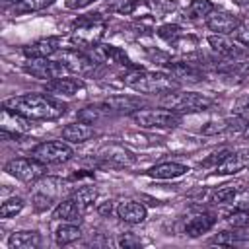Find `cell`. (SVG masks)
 Returning a JSON list of instances; mask_svg holds the SVG:
<instances>
[{
    "label": "cell",
    "instance_id": "cell-4",
    "mask_svg": "<svg viewBox=\"0 0 249 249\" xmlns=\"http://www.w3.org/2000/svg\"><path fill=\"white\" fill-rule=\"evenodd\" d=\"M163 105L165 109L185 115V113H200L210 109L214 105V99L196 91H171V93H165Z\"/></svg>",
    "mask_w": 249,
    "mask_h": 249
},
{
    "label": "cell",
    "instance_id": "cell-24",
    "mask_svg": "<svg viewBox=\"0 0 249 249\" xmlns=\"http://www.w3.org/2000/svg\"><path fill=\"white\" fill-rule=\"evenodd\" d=\"M101 158L105 161H109V163H115V165H130L134 161V156L128 150L121 148V146H109V148H105L101 152Z\"/></svg>",
    "mask_w": 249,
    "mask_h": 249
},
{
    "label": "cell",
    "instance_id": "cell-2",
    "mask_svg": "<svg viewBox=\"0 0 249 249\" xmlns=\"http://www.w3.org/2000/svg\"><path fill=\"white\" fill-rule=\"evenodd\" d=\"M123 82L132 88L138 93H148V95H160V93H171L179 88V82L161 72H148V70H138L132 68L130 72L124 74Z\"/></svg>",
    "mask_w": 249,
    "mask_h": 249
},
{
    "label": "cell",
    "instance_id": "cell-30",
    "mask_svg": "<svg viewBox=\"0 0 249 249\" xmlns=\"http://www.w3.org/2000/svg\"><path fill=\"white\" fill-rule=\"evenodd\" d=\"M107 6H109L111 12H117V14H123V16H130L140 6V0H111Z\"/></svg>",
    "mask_w": 249,
    "mask_h": 249
},
{
    "label": "cell",
    "instance_id": "cell-9",
    "mask_svg": "<svg viewBox=\"0 0 249 249\" xmlns=\"http://www.w3.org/2000/svg\"><path fill=\"white\" fill-rule=\"evenodd\" d=\"M62 70L64 66L60 64V60H53V58H27V62L23 64L25 74L45 82L62 76Z\"/></svg>",
    "mask_w": 249,
    "mask_h": 249
},
{
    "label": "cell",
    "instance_id": "cell-41",
    "mask_svg": "<svg viewBox=\"0 0 249 249\" xmlns=\"http://www.w3.org/2000/svg\"><path fill=\"white\" fill-rule=\"evenodd\" d=\"M97 210H99V214H111V212H113V202L109 200V202H105L103 206H99Z\"/></svg>",
    "mask_w": 249,
    "mask_h": 249
},
{
    "label": "cell",
    "instance_id": "cell-31",
    "mask_svg": "<svg viewBox=\"0 0 249 249\" xmlns=\"http://www.w3.org/2000/svg\"><path fill=\"white\" fill-rule=\"evenodd\" d=\"M103 115H107L103 109H101V105L97 103V105H88V107H84L82 111H78V121H82V123H88V124H93L99 117H103Z\"/></svg>",
    "mask_w": 249,
    "mask_h": 249
},
{
    "label": "cell",
    "instance_id": "cell-3",
    "mask_svg": "<svg viewBox=\"0 0 249 249\" xmlns=\"http://www.w3.org/2000/svg\"><path fill=\"white\" fill-rule=\"evenodd\" d=\"M105 29H107V19L99 12L84 14V16H80L72 21V27H70L72 43L82 51H86V49L93 51L101 43V39L105 35Z\"/></svg>",
    "mask_w": 249,
    "mask_h": 249
},
{
    "label": "cell",
    "instance_id": "cell-43",
    "mask_svg": "<svg viewBox=\"0 0 249 249\" xmlns=\"http://www.w3.org/2000/svg\"><path fill=\"white\" fill-rule=\"evenodd\" d=\"M235 4L241 6V8H245V10H249V0H235Z\"/></svg>",
    "mask_w": 249,
    "mask_h": 249
},
{
    "label": "cell",
    "instance_id": "cell-17",
    "mask_svg": "<svg viewBox=\"0 0 249 249\" xmlns=\"http://www.w3.org/2000/svg\"><path fill=\"white\" fill-rule=\"evenodd\" d=\"M167 74L173 76L177 82H183V80H187V82H198V80L202 78V74H200V70L196 68V64H195V62H189V60L171 62V64L167 66Z\"/></svg>",
    "mask_w": 249,
    "mask_h": 249
},
{
    "label": "cell",
    "instance_id": "cell-28",
    "mask_svg": "<svg viewBox=\"0 0 249 249\" xmlns=\"http://www.w3.org/2000/svg\"><path fill=\"white\" fill-rule=\"evenodd\" d=\"M214 10L216 8L210 0H191V4L187 8V18L189 19H202V18H208Z\"/></svg>",
    "mask_w": 249,
    "mask_h": 249
},
{
    "label": "cell",
    "instance_id": "cell-14",
    "mask_svg": "<svg viewBox=\"0 0 249 249\" xmlns=\"http://www.w3.org/2000/svg\"><path fill=\"white\" fill-rule=\"evenodd\" d=\"M86 88L82 78H68V76H58L54 80H49L45 89L53 95H64V97H72L78 91H82Z\"/></svg>",
    "mask_w": 249,
    "mask_h": 249
},
{
    "label": "cell",
    "instance_id": "cell-19",
    "mask_svg": "<svg viewBox=\"0 0 249 249\" xmlns=\"http://www.w3.org/2000/svg\"><path fill=\"white\" fill-rule=\"evenodd\" d=\"M41 245V235L39 231H29V230H21V231H14L8 237V247L10 249H37Z\"/></svg>",
    "mask_w": 249,
    "mask_h": 249
},
{
    "label": "cell",
    "instance_id": "cell-13",
    "mask_svg": "<svg viewBox=\"0 0 249 249\" xmlns=\"http://www.w3.org/2000/svg\"><path fill=\"white\" fill-rule=\"evenodd\" d=\"M60 39L58 37H43L33 41L31 45L23 47V54L27 58H51L53 54L60 53Z\"/></svg>",
    "mask_w": 249,
    "mask_h": 249
},
{
    "label": "cell",
    "instance_id": "cell-36",
    "mask_svg": "<svg viewBox=\"0 0 249 249\" xmlns=\"http://www.w3.org/2000/svg\"><path fill=\"white\" fill-rule=\"evenodd\" d=\"M144 4L154 12V14H167L175 8L173 0H144Z\"/></svg>",
    "mask_w": 249,
    "mask_h": 249
},
{
    "label": "cell",
    "instance_id": "cell-15",
    "mask_svg": "<svg viewBox=\"0 0 249 249\" xmlns=\"http://www.w3.org/2000/svg\"><path fill=\"white\" fill-rule=\"evenodd\" d=\"M241 23V19L230 12H212L206 18V27L218 35H230L237 25Z\"/></svg>",
    "mask_w": 249,
    "mask_h": 249
},
{
    "label": "cell",
    "instance_id": "cell-11",
    "mask_svg": "<svg viewBox=\"0 0 249 249\" xmlns=\"http://www.w3.org/2000/svg\"><path fill=\"white\" fill-rule=\"evenodd\" d=\"M95 56L99 62L111 66V68H134L130 58L124 54V51H121L119 47H113V45H97L95 49Z\"/></svg>",
    "mask_w": 249,
    "mask_h": 249
},
{
    "label": "cell",
    "instance_id": "cell-27",
    "mask_svg": "<svg viewBox=\"0 0 249 249\" xmlns=\"http://www.w3.org/2000/svg\"><path fill=\"white\" fill-rule=\"evenodd\" d=\"M51 4H54V0H21L12 8L14 16H23V14H33V12H41L45 8H49Z\"/></svg>",
    "mask_w": 249,
    "mask_h": 249
},
{
    "label": "cell",
    "instance_id": "cell-33",
    "mask_svg": "<svg viewBox=\"0 0 249 249\" xmlns=\"http://www.w3.org/2000/svg\"><path fill=\"white\" fill-rule=\"evenodd\" d=\"M21 208H23V200L19 196H12V198H8V200L2 202V206H0V218H12Z\"/></svg>",
    "mask_w": 249,
    "mask_h": 249
},
{
    "label": "cell",
    "instance_id": "cell-37",
    "mask_svg": "<svg viewBox=\"0 0 249 249\" xmlns=\"http://www.w3.org/2000/svg\"><path fill=\"white\" fill-rule=\"evenodd\" d=\"M231 35H233V39H235L237 43H241L243 47L249 49V23H247V21H241V23L231 31Z\"/></svg>",
    "mask_w": 249,
    "mask_h": 249
},
{
    "label": "cell",
    "instance_id": "cell-26",
    "mask_svg": "<svg viewBox=\"0 0 249 249\" xmlns=\"http://www.w3.org/2000/svg\"><path fill=\"white\" fill-rule=\"evenodd\" d=\"M80 235H82V230L76 224L68 222V224H62L56 230L54 241H56V245H68V243H74L76 239H80Z\"/></svg>",
    "mask_w": 249,
    "mask_h": 249
},
{
    "label": "cell",
    "instance_id": "cell-18",
    "mask_svg": "<svg viewBox=\"0 0 249 249\" xmlns=\"http://www.w3.org/2000/svg\"><path fill=\"white\" fill-rule=\"evenodd\" d=\"M93 134H95L93 126L88 124V123H82V121L72 123V124H66L62 128V138L66 142H70V144H82V142L89 140Z\"/></svg>",
    "mask_w": 249,
    "mask_h": 249
},
{
    "label": "cell",
    "instance_id": "cell-22",
    "mask_svg": "<svg viewBox=\"0 0 249 249\" xmlns=\"http://www.w3.org/2000/svg\"><path fill=\"white\" fill-rule=\"evenodd\" d=\"M146 173L154 179H175V177H181L183 173H187V165L177 163V161H163V163L150 167Z\"/></svg>",
    "mask_w": 249,
    "mask_h": 249
},
{
    "label": "cell",
    "instance_id": "cell-40",
    "mask_svg": "<svg viewBox=\"0 0 249 249\" xmlns=\"http://www.w3.org/2000/svg\"><path fill=\"white\" fill-rule=\"evenodd\" d=\"M91 2H95V0H66V8L68 10H82V8L89 6Z\"/></svg>",
    "mask_w": 249,
    "mask_h": 249
},
{
    "label": "cell",
    "instance_id": "cell-34",
    "mask_svg": "<svg viewBox=\"0 0 249 249\" xmlns=\"http://www.w3.org/2000/svg\"><path fill=\"white\" fill-rule=\"evenodd\" d=\"M228 224L235 230H241V228L249 226V210H245V208L233 210L231 214H228Z\"/></svg>",
    "mask_w": 249,
    "mask_h": 249
},
{
    "label": "cell",
    "instance_id": "cell-12",
    "mask_svg": "<svg viewBox=\"0 0 249 249\" xmlns=\"http://www.w3.org/2000/svg\"><path fill=\"white\" fill-rule=\"evenodd\" d=\"M208 45H210V49H212L216 54L226 56V58H235V56L247 54V47H245V49L239 47L241 43H237L235 39H230L228 35H218V33H214V35L208 37Z\"/></svg>",
    "mask_w": 249,
    "mask_h": 249
},
{
    "label": "cell",
    "instance_id": "cell-6",
    "mask_svg": "<svg viewBox=\"0 0 249 249\" xmlns=\"http://www.w3.org/2000/svg\"><path fill=\"white\" fill-rule=\"evenodd\" d=\"M132 119L142 128H175L181 123V115L171 109H140L132 113Z\"/></svg>",
    "mask_w": 249,
    "mask_h": 249
},
{
    "label": "cell",
    "instance_id": "cell-35",
    "mask_svg": "<svg viewBox=\"0 0 249 249\" xmlns=\"http://www.w3.org/2000/svg\"><path fill=\"white\" fill-rule=\"evenodd\" d=\"M210 243H214V245H237V243H241V235L239 233H235V231H220V233H216L212 239H210Z\"/></svg>",
    "mask_w": 249,
    "mask_h": 249
},
{
    "label": "cell",
    "instance_id": "cell-32",
    "mask_svg": "<svg viewBox=\"0 0 249 249\" xmlns=\"http://www.w3.org/2000/svg\"><path fill=\"white\" fill-rule=\"evenodd\" d=\"M158 37L160 39H163V41H167V43H175L183 33H181V27L179 25H175V23H163V25H160L158 27Z\"/></svg>",
    "mask_w": 249,
    "mask_h": 249
},
{
    "label": "cell",
    "instance_id": "cell-16",
    "mask_svg": "<svg viewBox=\"0 0 249 249\" xmlns=\"http://www.w3.org/2000/svg\"><path fill=\"white\" fill-rule=\"evenodd\" d=\"M146 206L138 200H123L117 206V216L126 224H140L146 220Z\"/></svg>",
    "mask_w": 249,
    "mask_h": 249
},
{
    "label": "cell",
    "instance_id": "cell-42",
    "mask_svg": "<svg viewBox=\"0 0 249 249\" xmlns=\"http://www.w3.org/2000/svg\"><path fill=\"white\" fill-rule=\"evenodd\" d=\"M2 2V8L4 10H8V8H14L18 2H21V0H0Z\"/></svg>",
    "mask_w": 249,
    "mask_h": 249
},
{
    "label": "cell",
    "instance_id": "cell-21",
    "mask_svg": "<svg viewBox=\"0 0 249 249\" xmlns=\"http://www.w3.org/2000/svg\"><path fill=\"white\" fill-rule=\"evenodd\" d=\"M214 222H216V218H214L212 214H208V212L196 214V216H193V218L185 224V233H187L189 237H198V235L210 231L212 226H214Z\"/></svg>",
    "mask_w": 249,
    "mask_h": 249
},
{
    "label": "cell",
    "instance_id": "cell-23",
    "mask_svg": "<svg viewBox=\"0 0 249 249\" xmlns=\"http://www.w3.org/2000/svg\"><path fill=\"white\" fill-rule=\"evenodd\" d=\"M247 163H249L247 156H243V154H228V156L216 165V173H218V175L237 173V171H241Z\"/></svg>",
    "mask_w": 249,
    "mask_h": 249
},
{
    "label": "cell",
    "instance_id": "cell-5",
    "mask_svg": "<svg viewBox=\"0 0 249 249\" xmlns=\"http://www.w3.org/2000/svg\"><path fill=\"white\" fill-rule=\"evenodd\" d=\"M31 158L39 160L45 165H56V163H64L68 160H72L74 150L70 146V142H62V140H47L37 144L31 154Z\"/></svg>",
    "mask_w": 249,
    "mask_h": 249
},
{
    "label": "cell",
    "instance_id": "cell-20",
    "mask_svg": "<svg viewBox=\"0 0 249 249\" xmlns=\"http://www.w3.org/2000/svg\"><path fill=\"white\" fill-rule=\"evenodd\" d=\"M84 216V210L68 196V198H64L62 202H58L56 206H54V210H53V218L54 220H62V222H78L80 218Z\"/></svg>",
    "mask_w": 249,
    "mask_h": 249
},
{
    "label": "cell",
    "instance_id": "cell-25",
    "mask_svg": "<svg viewBox=\"0 0 249 249\" xmlns=\"http://www.w3.org/2000/svg\"><path fill=\"white\" fill-rule=\"evenodd\" d=\"M70 198L86 212L93 202H95V198H97V191L93 189V187H80V189H74L72 193H70Z\"/></svg>",
    "mask_w": 249,
    "mask_h": 249
},
{
    "label": "cell",
    "instance_id": "cell-38",
    "mask_svg": "<svg viewBox=\"0 0 249 249\" xmlns=\"http://www.w3.org/2000/svg\"><path fill=\"white\" fill-rule=\"evenodd\" d=\"M233 113H235V115H239V117H243V119H249V95L241 97V99L235 103Z\"/></svg>",
    "mask_w": 249,
    "mask_h": 249
},
{
    "label": "cell",
    "instance_id": "cell-8",
    "mask_svg": "<svg viewBox=\"0 0 249 249\" xmlns=\"http://www.w3.org/2000/svg\"><path fill=\"white\" fill-rule=\"evenodd\" d=\"M60 64L64 66V70L72 72V74H78V76H84L88 72L93 70L95 66V58L86 54V51L74 47V49H60Z\"/></svg>",
    "mask_w": 249,
    "mask_h": 249
},
{
    "label": "cell",
    "instance_id": "cell-1",
    "mask_svg": "<svg viewBox=\"0 0 249 249\" xmlns=\"http://www.w3.org/2000/svg\"><path fill=\"white\" fill-rule=\"evenodd\" d=\"M4 107L29 121H54L66 113V103L49 93H23L4 101Z\"/></svg>",
    "mask_w": 249,
    "mask_h": 249
},
{
    "label": "cell",
    "instance_id": "cell-10",
    "mask_svg": "<svg viewBox=\"0 0 249 249\" xmlns=\"http://www.w3.org/2000/svg\"><path fill=\"white\" fill-rule=\"evenodd\" d=\"M101 109L105 113H113V115H132L136 111H140L144 107V101L140 97L134 95H111L107 99H103Z\"/></svg>",
    "mask_w": 249,
    "mask_h": 249
},
{
    "label": "cell",
    "instance_id": "cell-39",
    "mask_svg": "<svg viewBox=\"0 0 249 249\" xmlns=\"http://www.w3.org/2000/svg\"><path fill=\"white\" fill-rule=\"evenodd\" d=\"M119 245H121V247H138V245H140V239L134 237L132 233H124V235L119 239Z\"/></svg>",
    "mask_w": 249,
    "mask_h": 249
},
{
    "label": "cell",
    "instance_id": "cell-7",
    "mask_svg": "<svg viewBox=\"0 0 249 249\" xmlns=\"http://www.w3.org/2000/svg\"><path fill=\"white\" fill-rule=\"evenodd\" d=\"M4 171L23 183H33L45 173V163L35 158H14L4 165Z\"/></svg>",
    "mask_w": 249,
    "mask_h": 249
},
{
    "label": "cell",
    "instance_id": "cell-29",
    "mask_svg": "<svg viewBox=\"0 0 249 249\" xmlns=\"http://www.w3.org/2000/svg\"><path fill=\"white\" fill-rule=\"evenodd\" d=\"M241 191V183H226L222 187H218L214 193H212V200L214 202H230L237 193Z\"/></svg>",
    "mask_w": 249,
    "mask_h": 249
}]
</instances>
